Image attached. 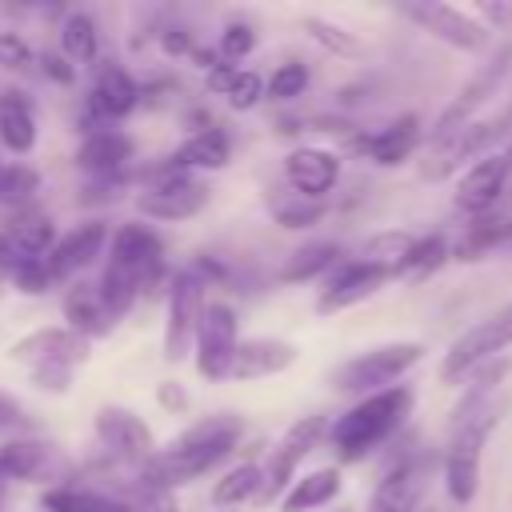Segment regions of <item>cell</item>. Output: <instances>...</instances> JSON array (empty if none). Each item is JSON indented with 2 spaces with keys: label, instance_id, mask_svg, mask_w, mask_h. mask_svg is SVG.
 <instances>
[{
  "label": "cell",
  "instance_id": "obj_1",
  "mask_svg": "<svg viewBox=\"0 0 512 512\" xmlns=\"http://www.w3.org/2000/svg\"><path fill=\"white\" fill-rule=\"evenodd\" d=\"M412 408V388L400 384V388H384V392H372V396H360L332 428H328V440L340 448L344 460H360L368 456L372 448H380L408 416Z\"/></svg>",
  "mask_w": 512,
  "mask_h": 512
},
{
  "label": "cell",
  "instance_id": "obj_2",
  "mask_svg": "<svg viewBox=\"0 0 512 512\" xmlns=\"http://www.w3.org/2000/svg\"><path fill=\"white\" fill-rule=\"evenodd\" d=\"M496 424H500L496 400L476 404V408H468L452 420V440H448V452H444V488H448L452 504H472L476 500L484 444H488Z\"/></svg>",
  "mask_w": 512,
  "mask_h": 512
},
{
  "label": "cell",
  "instance_id": "obj_3",
  "mask_svg": "<svg viewBox=\"0 0 512 512\" xmlns=\"http://www.w3.org/2000/svg\"><path fill=\"white\" fill-rule=\"evenodd\" d=\"M420 360H424V344L420 340L380 344V348H368V352L344 360L332 372V384H336V392H348V396H372V392L396 388V380L404 372H412Z\"/></svg>",
  "mask_w": 512,
  "mask_h": 512
},
{
  "label": "cell",
  "instance_id": "obj_4",
  "mask_svg": "<svg viewBox=\"0 0 512 512\" xmlns=\"http://www.w3.org/2000/svg\"><path fill=\"white\" fill-rule=\"evenodd\" d=\"M508 344H512V304L488 312L484 320H476L468 332H460V336L452 340V348H448L444 360H440V380H444V384L464 380L472 368L496 360Z\"/></svg>",
  "mask_w": 512,
  "mask_h": 512
},
{
  "label": "cell",
  "instance_id": "obj_5",
  "mask_svg": "<svg viewBox=\"0 0 512 512\" xmlns=\"http://www.w3.org/2000/svg\"><path fill=\"white\" fill-rule=\"evenodd\" d=\"M508 128H512V104H508L500 116H492V120H472V124H464L460 132H452V136H444V140H436V144L428 148V160L420 164V176H424V180H448V176L460 172L468 160L476 164V156H488V148H492Z\"/></svg>",
  "mask_w": 512,
  "mask_h": 512
},
{
  "label": "cell",
  "instance_id": "obj_6",
  "mask_svg": "<svg viewBox=\"0 0 512 512\" xmlns=\"http://www.w3.org/2000/svg\"><path fill=\"white\" fill-rule=\"evenodd\" d=\"M324 432H328V420H324V416H304V420H296V424L280 436V444L272 448L268 464L260 468V488H256V504H260V508H268L272 500H280V496L292 488L300 460L320 444Z\"/></svg>",
  "mask_w": 512,
  "mask_h": 512
},
{
  "label": "cell",
  "instance_id": "obj_7",
  "mask_svg": "<svg viewBox=\"0 0 512 512\" xmlns=\"http://www.w3.org/2000/svg\"><path fill=\"white\" fill-rule=\"evenodd\" d=\"M204 276L196 268H180L168 288V320H164V360H184L196 344V328L208 304Z\"/></svg>",
  "mask_w": 512,
  "mask_h": 512
},
{
  "label": "cell",
  "instance_id": "obj_8",
  "mask_svg": "<svg viewBox=\"0 0 512 512\" xmlns=\"http://www.w3.org/2000/svg\"><path fill=\"white\" fill-rule=\"evenodd\" d=\"M208 208V188L172 164L156 172V180L136 196V212L148 220H192L196 212Z\"/></svg>",
  "mask_w": 512,
  "mask_h": 512
},
{
  "label": "cell",
  "instance_id": "obj_9",
  "mask_svg": "<svg viewBox=\"0 0 512 512\" xmlns=\"http://www.w3.org/2000/svg\"><path fill=\"white\" fill-rule=\"evenodd\" d=\"M508 72H512V44H500V52L488 60V64H480V72L460 88V96L436 116V124H432V144L436 140H444V136H452V132H460L464 124H472L476 120V108H484L496 92H500V84L508 80Z\"/></svg>",
  "mask_w": 512,
  "mask_h": 512
},
{
  "label": "cell",
  "instance_id": "obj_10",
  "mask_svg": "<svg viewBox=\"0 0 512 512\" xmlns=\"http://www.w3.org/2000/svg\"><path fill=\"white\" fill-rule=\"evenodd\" d=\"M240 344V332H236V312L232 304L224 300H208L204 304V316H200V328H196V372L204 380H228V368H232V352Z\"/></svg>",
  "mask_w": 512,
  "mask_h": 512
},
{
  "label": "cell",
  "instance_id": "obj_11",
  "mask_svg": "<svg viewBox=\"0 0 512 512\" xmlns=\"http://www.w3.org/2000/svg\"><path fill=\"white\" fill-rule=\"evenodd\" d=\"M404 16H412L424 32H432L436 40L460 48V52H484L492 44V32L464 8H452V4H440V0H408L404 4Z\"/></svg>",
  "mask_w": 512,
  "mask_h": 512
},
{
  "label": "cell",
  "instance_id": "obj_12",
  "mask_svg": "<svg viewBox=\"0 0 512 512\" xmlns=\"http://www.w3.org/2000/svg\"><path fill=\"white\" fill-rule=\"evenodd\" d=\"M432 484V456L428 452H412V456H400L384 480L376 484L372 500L364 512H416L424 492Z\"/></svg>",
  "mask_w": 512,
  "mask_h": 512
},
{
  "label": "cell",
  "instance_id": "obj_13",
  "mask_svg": "<svg viewBox=\"0 0 512 512\" xmlns=\"http://www.w3.org/2000/svg\"><path fill=\"white\" fill-rule=\"evenodd\" d=\"M164 260V244L148 224H120L112 232V256H108V272L132 280L136 288L152 284Z\"/></svg>",
  "mask_w": 512,
  "mask_h": 512
},
{
  "label": "cell",
  "instance_id": "obj_14",
  "mask_svg": "<svg viewBox=\"0 0 512 512\" xmlns=\"http://www.w3.org/2000/svg\"><path fill=\"white\" fill-rule=\"evenodd\" d=\"M392 280L388 268L372 264V260H340L336 272H328L320 296H316V312L320 316H332V312H344L368 296H376L384 284Z\"/></svg>",
  "mask_w": 512,
  "mask_h": 512
},
{
  "label": "cell",
  "instance_id": "obj_15",
  "mask_svg": "<svg viewBox=\"0 0 512 512\" xmlns=\"http://www.w3.org/2000/svg\"><path fill=\"white\" fill-rule=\"evenodd\" d=\"M96 436H100V444H104L116 460H124V464L144 468V464L156 456V436H152V428H148L136 412H128V408L104 404V408L96 412Z\"/></svg>",
  "mask_w": 512,
  "mask_h": 512
},
{
  "label": "cell",
  "instance_id": "obj_16",
  "mask_svg": "<svg viewBox=\"0 0 512 512\" xmlns=\"http://www.w3.org/2000/svg\"><path fill=\"white\" fill-rule=\"evenodd\" d=\"M88 348H92V340H84L72 328H36V332L20 336L8 348V356L16 364H28V368H36V364H68V368H76V364H84L92 356Z\"/></svg>",
  "mask_w": 512,
  "mask_h": 512
},
{
  "label": "cell",
  "instance_id": "obj_17",
  "mask_svg": "<svg viewBox=\"0 0 512 512\" xmlns=\"http://www.w3.org/2000/svg\"><path fill=\"white\" fill-rule=\"evenodd\" d=\"M504 180H508L504 156L488 152V156H480L476 164L464 168V176L456 180L452 204H456L464 216H480V220H484V216L496 208V200H500V192H504Z\"/></svg>",
  "mask_w": 512,
  "mask_h": 512
},
{
  "label": "cell",
  "instance_id": "obj_18",
  "mask_svg": "<svg viewBox=\"0 0 512 512\" xmlns=\"http://www.w3.org/2000/svg\"><path fill=\"white\" fill-rule=\"evenodd\" d=\"M104 244H108V228H104L100 220H84V224H76L72 232L56 236V244H52L48 256H44V268H48L52 280H68V276H76L80 268H88V264L104 252Z\"/></svg>",
  "mask_w": 512,
  "mask_h": 512
},
{
  "label": "cell",
  "instance_id": "obj_19",
  "mask_svg": "<svg viewBox=\"0 0 512 512\" xmlns=\"http://www.w3.org/2000/svg\"><path fill=\"white\" fill-rule=\"evenodd\" d=\"M296 344L292 340H280V336H252V340H240L236 352H232V368H228V380H264V376H280L296 364Z\"/></svg>",
  "mask_w": 512,
  "mask_h": 512
},
{
  "label": "cell",
  "instance_id": "obj_20",
  "mask_svg": "<svg viewBox=\"0 0 512 512\" xmlns=\"http://www.w3.org/2000/svg\"><path fill=\"white\" fill-rule=\"evenodd\" d=\"M136 104H140V84L132 80V72L116 60H100L88 92V112L100 120H124L128 112H136Z\"/></svg>",
  "mask_w": 512,
  "mask_h": 512
},
{
  "label": "cell",
  "instance_id": "obj_21",
  "mask_svg": "<svg viewBox=\"0 0 512 512\" xmlns=\"http://www.w3.org/2000/svg\"><path fill=\"white\" fill-rule=\"evenodd\" d=\"M284 180L296 188L300 200H324L332 184L340 180V156L328 148H292L284 156Z\"/></svg>",
  "mask_w": 512,
  "mask_h": 512
},
{
  "label": "cell",
  "instance_id": "obj_22",
  "mask_svg": "<svg viewBox=\"0 0 512 512\" xmlns=\"http://www.w3.org/2000/svg\"><path fill=\"white\" fill-rule=\"evenodd\" d=\"M416 144H420V116H412V112L392 120V124H384V128H376V132L352 136V148L360 156H368L372 164H380V168H392V164L408 160L416 152Z\"/></svg>",
  "mask_w": 512,
  "mask_h": 512
},
{
  "label": "cell",
  "instance_id": "obj_23",
  "mask_svg": "<svg viewBox=\"0 0 512 512\" xmlns=\"http://www.w3.org/2000/svg\"><path fill=\"white\" fill-rule=\"evenodd\" d=\"M60 472V456L44 440H8L0 444V480H24V484H44Z\"/></svg>",
  "mask_w": 512,
  "mask_h": 512
},
{
  "label": "cell",
  "instance_id": "obj_24",
  "mask_svg": "<svg viewBox=\"0 0 512 512\" xmlns=\"http://www.w3.org/2000/svg\"><path fill=\"white\" fill-rule=\"evenodd\" d=\"M132 152H136V144H132L128 132H120V128H96L76 148V164L84 172H92V176H116L132 160Z\"/></svg>",
  "mask_w": 512,
  "mask_h": 512
},
{
  "label": "cell",
  "instance_id": "obj_25",
  "mask_svg": "<svg viewBox=\"0 0 512 512\" xmlns=\"http://www.w3.org/2000/svg\"><path fill=\"white\" fill-rule=\"evenodd\" d=\"M228 160H232V140H228V132H220V128L192 132V136L168 156V164L180 168V172H196V168H204V172H220Z\"/></svg>",
  "mask_w": 512,
  "mask_h": 512
},
{
  "label": "cell",
  "instance_id": "obj_26",
  "mask_svg": "<svg viewBox=\"0 0 512 512\" xmlns=\"http://www.w3.org/2000/svg\"><path fill=\"white\" fill-rule=\"evenodd\" d=\"M64 320L72 332H80L84 340H96V336H108L116 328L112 312L100 304L96 296V284H76L64 292Z\"/></svg>",
  "mask_w": 512,
  "mask_h": 512
},
{
  "label": "cell",
  "instance_id": "obj_27",
  "mask_svg": "<svg viewBox=\"0 0 512 512\" xmlns=\"http://www.w3.org/2000/svg\"><path fill=\"white\" fill-rule=\"evenodd\" d=\"M344 488V476L340 468H316V472H304L292 480V488L280 496V512H312V508H324L340 496Z\"/></svg>",
  "mask_w": 512,
  "mask_h": 512
},
{
  "label": "cell",
  "instance_id": "obj_28",
  "mask_svg": "<svg viewBox=\"0 0 512 512\" xmlns=\"http://www.w3.org/2000/svg\"><path fill=\"white\" fill-rule=\"evenodd\" d=\"M340 256H344V252H340V244L316 240V244H304V248L288 252L276 276H280L284 284H304V280H316V276L336 272V268H340Z\"/></svg>",
  "mask_w": 512,
  "mask_h": 512
},
{
  "label": "cell",
  "instance_id": "obj_29",
  "mask_svg": "<svg viewBox=\"0 0 512 512\" xmlns=\"http://www.w3.org/2000/svg\"><path fill=\"white\" fill-rule=\"evenodd\" d=\"M0 144L16 156L36 148V116L20 92H0Z\"/></svg>",
  "mask_w": 512,
  "mask_h": 512
},
{
  "label": "cell",
  "instance_id": "obj_30",
  "mask_svg": "<svg viewBox=\"0 0 512 512\" xmlns=\"http://www.w3.org/2000/svg\"><path fill=\"white\" fill-rule=\"evenodd\" d=\"M40 508L44 512H132L124 500L108 496V492H96V488H48L40 496Z\"/></svg>",
  "mask_w": 512,
  "mask_h": 512
},
{
  "label": "cell",
  "instance_id": "obj_31",
  "mask_svg": "<svg viewBox=\"0 0 512 512\" xmlns=\"http://www.w3.org/2000/svg\"><path fill=\"white\" fill-rule=\"evenodd\" d=\"M60 48H64V60L76 68V64H92L96 52H100V32H96V20L88 12H68L64 24H60Z\"/></svg>",
  "mask_w": 512,
  "mask_h": 512
},
{
  "label": "cell",
  "instance_id": "obj_32",
  "mask_svg": "<svg viewBox=\"0 0 512 512\" xmlns=\"http://www.w3.org/2000/svg\"><path fill=\"white\" fill-rule=\"evenodd\" d=\"M244 436V420L232 412H216L196 420L192 428H184L172 444H204V448H236V440Z\"/></svg>",
  "mask_w": 512,
  "mask_h": 512
},
{
  "label": "cell",
  "instance_id": "obj_33",
  "mask_svg": "<svg viewBox=\"0 0 512 512\" xmlns=\"http://www.w3.org/2000/svg\"><path fill=\"white\" fill-rule=\"evenodd\" d=\"M448 256H452V248H448V240H444L440 232L416 236V240H412V248L404 252V260H400L396 276H404V280H428V276H432Z\"/></svg>",
  "mask_w": 512,
  "mask_h": 512
},
{
  "label": "cell",
  "instance_id": "obj_34",
  "mask_svg": "<svg viewBox=\"0 0 512 512\" xmlns=\"http://www.w3.org/2000/svg\"><path fill=\"white\" fill-rule=\"evenodd\" d=\"M300 28H304V36H308L312 44H320L324 52H332V56H340V60H360V56H364V44H360L344 24H332V20H324V16H304Z\"/></svg>",
  "mask_w": 512,
  "mask_h": 512
},
{
  "label": "cell",
  "instance_id": "obj_35",
  "mask_svg": "<svg viewBox=\"0 0 512 512\" xmlns=\"http://www.w3.org/2000/svg\"><path fill=\"white\" fill-rule=\"evenodd\" d=\"M4 236H8V244L16 248V256H20V260H44V256H48V248L56 244V228H52V220H44V216L16 220Z\"/></svg>",
  "mask_w": 512,
  "mask_h": 512
},
{
  "label": "cell",
  "instance_id": "obj_36",
  "mask_svg": "<svg viewBox=\"0 0 512 512\" xmlns=\"http://www.w3.org/2000/svg\"><path fill=\"white\" fill-rule=\"evenodd\" d=\"M256 488H260V464L244 460L236 468H228L216 488H212V504L220 508H232V504H244V500H256Z\"/></svg>",
  "mask_w": 512,
  "mask_h": 512
},
{
  "label": "cell",
  "instance_id": "obj_37",
  "mask_svg": "<svg viewBox=\"0 0 512 512\" xmlns=\"http://www.w3.org/2000/svg\"><path fill=\"white\" fill-rule=\"evenodd\" d=\"M40 192V172L28 164H0V204H24Z\"/></svg>",
  "mask_w": 512,
  "mask_h": 512
},
{
  "label": "cell",
  "instance_id": "obj_38",
  "mask_svg": "<svg viewBox=\"0 0 512 512\" xmlns=\"http://www.w3.org/2000/svg\"><path fill=\"white\" fill-rule=\"evenodd\" d=\"M308 68L300 64V60H284L276 72H272V80L264 84V96H272V100H296V96H304V88H308Z\"/></svg>",
  "mask_w": 512,
  "mask_h": 512
},
{
  "label": "cell",
  "instance_id": "obj_39",
  "mask_svg": "<svg viewBox=\"0 0 512 512\" xmlns=\"http://www.w3.org/2000/svg\"><path fill=\"white\" fill-rule=\"evenodd\" d=\"M252 48H256V32H252V24H244V20L236 24V20H232V24L220 32V48H216V56H220L224 64H236V60H244Z\"/></svg>",
  "mask_w": 512,
  "mask_h": 512
},
{
  "label": "cell",
  "instance_id": "obj_40",
  "mask_svg": "<svg viewBox=\"0 0 512 512\" xmlns=\"http://www.w3.org/2000/svg\"><path fill=\"white\" fill-rule=\"evenodd\" d=\"M324 212H328L324 200H292V204L276 208V220H280V228H312Z\"/></svg>",
  "mask_w": 512,
  "mask_h": 512
},
{
  "label": "cell",
  "instance_id": "obj_41",
  "mask_svg": "<svg viewBox=\"0 0 512 512\" xmlns=\"http://www.w3.org/2000/svg\"><path fill=\"white\" fill-rule=\"evenodd\" d=\"M32 60H36V52L28 48L24 36H16V32H0V68H8V72H28Z\"/></svg>",
  "mask_w": 512,
  "mask_h": 512
},
{
  "label": "cell",
  "instance_id": "obj_42",
  "mask_svg": "<svg viewBox=\"0 0 512 512\" xmlns=\"http://www.w3.org/2000/svg\"><path fill=\"white\" fill-rule=\"evenodd\" d=\"M260 96H264V80L256 76V72H240L236 76V84L228 88V104L236 108V112H248V108H256L260 104Z\"/></svg>",
  "mask_w": 512,
  "mask_h": 512
},
{
  "label": "cell",
  "instance_id": "obj_43",
  "mask_svg": "<svg viewBox=\"0 0 512 512\" xmlns=\"http://www.w3.org/2000/svg\"><path fill=\"white\" fill-rule=\"evenodd\" d=\"M12 280H16V288H20V292H28V296L48 292V284H52V276H48L44 260H20V264L12 268Z\"/></svg>",
  "mask_w": 512,
  "mask_h": 512
},
{
  "label": "cell",
  "instance_id": "obj_44",
  "mask_svg": "<svg viewBox=\"0 0 512 512\" xmlns=\"http://www.w3.org/2000/svg\"><path fill=\"white\" fill-rule=\"evenodd\" d=\"M32 372V384L40 388V392H68V384H72V372L76 368H68V364H36V368H28Z\"/></svg>",
  "mask_w": 512,
  "mask_h": 512
},
{
  "label": "cell",
  "instance_id": "obj_45",
  "mask_svg": "<svg viewBox=\"0 0 512 512\" xmlns=\"http://www.w3.org/2000/svg\"><path fill=\"white\" fill-rule=\"evenodd\" d=\"M472 16L492 32V24H496V28H504V24L512 20V4H508V0H496V4H492V0H480V4L472 8Z\"/></svg>",
  "mask_w": 512,
  "mask_h": 512
},
{
  "label": "cell",
  "instance_id": "obj_46",
  "mask_svg": "<svg viewBox=\"0 0 512 512\" xmlns=\"http://www.w3.org/2000/svg\"><path fill=\"white\" fill-rule=\"evenodd\" d=\"M156 400H160V408H164V412H176V416H180V412H188V404H192V400H188V392H184L176 380H160V384H156Z\"/></svg>",
  "mask_w": 512,
  "mask_h": 512
},
{
  "label": "cell",
  "instance_id": "obj_47",
  "mask_svg": "<svg viewBox=\"0 0 512 512\" xmlns=\"http://www.w3.org/2000/svg\"><path fill=\"white\" fill-rule=\"evenodd\" d=\"M40 72H44L48 80L64 84V88H68V84L76 80V68H72V64H68V60L60 56V52H44V56H40Z\"/></svg>",
  "mask_w": 512,
  "mask_h": 512
},
{
  "label": "cell",
  "instance_id": "obj_48",
  "mask_svg": "<svg viewBox=\"0 0 512 512\" xmlns=\"http://www.w3.org/2000/svg\"><path fill=\"white\" fill-rule=\"evenodd\" d=\"M236 76H240V64H224V60H220V64L208 72V88L220 92V96H228V88L236 84Z\"/></svg>",
  "mask_w": 512,
  "mask_h": 512
},
{
  "label": "cell",
  "instance_id": "obj_49",
  "mask_svg": "<svg viewBox=\"0 0 512 512\" xmlns=\"http://www.w3.org/2000/svg\"><path fill=\"white\" fill-rule=\"evenodd\" d=\"M24 424H28L24 408H20L12 396H4V392H0V432H4V428H24Z\"/></svg>",
  "mask_w": 512,
  "mask_h": 512
},
{
  "label": "cell",
  "instance_id": "obj_50",
  "mask_svg": "<svg viewBox=\"0 0 512 512\" xmlns=\"http://www.w3.org/2000/svg\"><path fill=\"white\" fill-rule=\"evenodd\" d=\"M164 52H172V56H180V52H192V40H188V32H184V28H172V32H164Z\"/></svg>",
  "mask_w": 512,
  "mask_h": 512
},
{
  "label": "cell",
  "instance_id": "obj_51",
  "mask_svg": "<svg viewBox=\"0 0 512 512\" xmlns=\"http://www.w3.org/2000/svg\"><path fill=\"white\" fill-rule=\"evenodd\" d=\"M16 264H20V256H16V248L8 244V236L0 232V272H4V276H12V268H16Z\"/></svg>",
  "mask_w": 512,
  "mask_h": 512
},
{
  "label": "cell",
  "instance_id": "obj_52",
  "mask_svg": "<svg viewBox=\"0 0 512 512\" xmlns=\"http://www.w3.org/2000/svg\"><path fill=\"white\" fill-rule=\"evenodd\" d=\"M144 512H180V508H176V500H172L168 492H160V496H152V500L144 504Z\"/></svg>",
  "mask_w": 512,
  "mask_h": 512
},
{
  "label": "cell",
  "instance_id": "obj_53",
  "mask_svg": "<svg viewBox=\"0 0 512 512\" xmlns=\"http://www.w3.org/2000/svg\"><path fill=\"white\" fill-rule=\"evenodd\" d=\"M500 156H504V164H508V172H512V140H508V148H504Z\"/></svg>",
  "mask_w": 512,
  "mask_h": 512
},
{
  "label": "cell",
  "instance_id": "obj_54",
  "mask_svg": "<svg viewBox=\"0 0 512 512\" xmlns=\"http://www.w3.org/2000/svg\"><path fill=\"white\" fill-rule=\"evenodd\" d=\"M340 512H352V508H340Z\"/></svg>",
  "mask_w": 512,
  "mask_h": 512
}]
</instances>
